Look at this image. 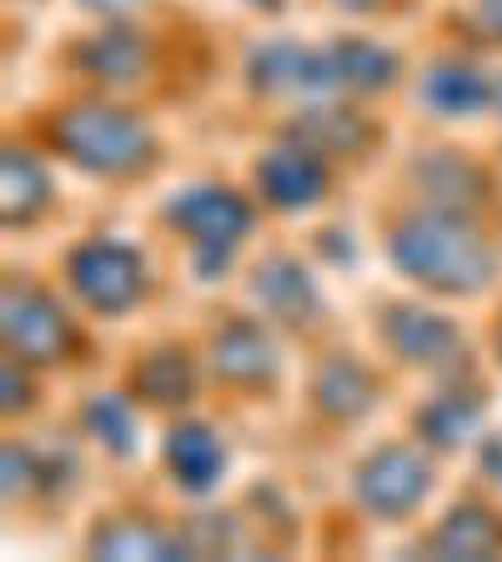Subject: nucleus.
<instances>
[{"label": "nucleus", "instance_id": "23", "mask_svg": "<svg viewBox=\"0 0 502 562\" xmlns=\"http://www.w3.org/2000/svg\"><path fill=\"white\" fill-rule=\"evenodd\" d=\"M86 427H91L96 437H101L111 452L126 457L131 452V407L116 397H96L91 407H86Z\"/></svg>", "mask_w": 502, "mask_h": 562}, {"label": "nucleus", "instance_id": "13", "mask_svg": "<svg viewBox=\"0 0 502 562\" xmlns=\"http://www.w3.org/2000/svg\"><path fill=\"white\" fill-rule=\"evenodd\" d=\"M312 392H316V407L332 412V417H347V422L362 417V412L372 407V376H367L362 362H352V357H332V362H322Z\"/></svg>", "mask_w": 502, "mask_h": 562}, {"label": "nucleus", "instance_id": "21", "mask_svg": "<svg viewBox=\"0 0 502 562\" xmlns=\"http://www.w3.org/2000/svg\"><path fill=\"white\" fill-rule=\"evenodd\" d=\"M136 386L146 402H181L191 386V372H187V357L176 351H156L146 362L136 367Z\"/></svg>", "mask_w": 502, "mask_h": 562}, {"label": "nucleus", "instance_id": "11", "mask_svg": "<svg viewBox=\"0 0 502 562\" xmlns=\"http://www.w3.org/2000/svg\"><path fill=\"white\" fill-rule=\"evenodd\" d=\"M417 181H422V191H427V196L437 201V211L478 206L482 191H488V181H482L478 166L462 161V156H453V151L427 156V161L417 166Z\"/></svg>", "mask_w": 502, "mask_h": 562}, {"label": "nucleus", "instance_id": "27", "mask_svg": "<svg viewBox=\"0 0 502 562\" xmlns=\"http://www.w3.org/2000/svg\"><path fill=\"white\" fill-rule=\"evenodd\" d=\"M492 101H498V111H502V86H498V91H492Z\"/></svg>", "mask_w": 502, "mask_h": 562}, {"label": "nucleus", "instance_id": "2", "mask_svg": "<svg viewBox=\"0 0 502 562\" xmlns=\"http://www.w3.org/2000/svg\"><path fill=\"white\" fill-rule=\"evenodd\" d=\"M56 146L86 171L101 176H121L136 171L152 151V136L136 116L111 111V105H70L66 116L56 121Z\"/></svg>", "mask_w": 502, "mask_h": 562}, {"label": "nucleus", "instance_id": "1", "mask_svg": "<svg viewBox=\"0 0 502 562\" xmlns=\"http://www.w3.org/2000/svg\"><path fill=\"white\" fill-rule=\"evenodd\" d=\"M392 261L412 281L447 296H472L492 277V246L478 226L462 222V211H422L392 232Z\"/></svg>", "mask_w": 502, "mask_h": 562}, {"label": "nucleus", "instance_id": "25", "mask_svg": "<svg viewBox=\"0 0 502 562\" xmlns=\"http://www.w3.org/2000/svg\"><path fill=\"white\" fill-rule=\"evenodd\" d=\"M81 5H91V11H105V15H121V11H131L136 0H81Z\"/></svg>", "mask_w": 502, "mask_h": 562}, {"label": "nucleus", "instance_id": "24", "mask_svg": "<svg viewBox=\"0 0 502 562\" xmlns=\"http://www.w3.org/2000/svg\"><path fill=\"white\" fill-rule=\"evenodd\" d=\"M482 468H488L492 477L502 482V437H492V442H488V452H482Z\"/></svg>", "mask_w": 502, "mask_h": 562}, {"label": "nucleus", "instance_id": "4", "mask_svg": "<svg viewBox=\"0 0 502 562\" xmlns=\"http://www.w3.org/2000/svg\"><path fill=\"white\" fill-rule=\"evenodd\" d=\"M141 281H146V267L121 241H91L70 257V286L86 296V306H96L105 316L126 312L141 296Z\"/></svg>", "mask_w": 502, "mask_h": 562}, {"label": "nucleus", "instance_id": "12", "mask_svg": "<svg viewBox=\"0 0 502 562\" xmlns=\"http://www.w3.org/2000/svg\"><path fill=\"white\" fill-rule=\"evenodd\" d=\"M257 302L267 306L281 322H306V312H316V292L312 281L302 277V267H292L287 257H271L267 267H257V281H252Z\"/></svg>", "mask_w": 502, "mask_h": 562}, {"label": "nucleus", "instance_id": "17", "mask_svg": "<svg viewBox=\"0 0 502 562\" xmlns=\"http://www.w3.org/2000/svg\"><path fill=\"white\" fill-rule=\"evenodd\" d=\"M492 548H498V522L482 507H457L433 538V552L443 558H488Z\"/></svg>", "mask_w": 502, "mask_h": 562}, {"label": "nucleus", "instance_id": "6", "mask_svg": "<svg viewBox=\"0 0 502 562\" xmlns=\"http://www.w3.org/2000/svg\"><path fill=\"white\" fill-rule=\"evenodd\" d=\"M66 316L46 292H5V341L25 362H56L66 351Z\"/></svg>", "mask_w": 502, "mask_h": 562}, {"label": "nucleus", "instance_id": "8", "mask_svg": "<svg viewBox=\"0 0 502 562\" xmlns=\"http://www.w3.org/2000/svg\"><path fill=\"white\" fill-rule=\"evenodd\" d=\"M257 187L281 211L312 206L327 191V166L316 161L312 146H287V151H271L257 161Z\"/></svg>", "mask_w": 502, "mask_h": 562}, {"label": "nucleus", "instance_id": "9", "mask_svg": "<svg viewBox=\"0 0 502 562\" xmlns=\"http://www.w3.org/2000/svg\"><path fill=\"white\" fill-rule=\"evenodd\" d=\"M222 462H226L222 442L207 427H197V422H187V427H176L166 437V468H171V477L187 492H207L211 482L222 477Z\"/></svg>", "mask_w": 502, "mask_h": 562}, {"label": "nucleus", "instance_id": "22", "mask_svg": "<svg viewBox=\"0 0 502 562\" xmlns=\"http://www.w3.org/2000/svg\"><path fill=\"white\" fill-rule=\"evenodd\" d=\"M91 548L105 552V558H171V542L136 522H116V527H105V532H96Z\"/></svg>", "mask_w": 502, "mask_h": 562}, {"label": "nucleus", "instance_id": "20", "mask_svg": "<svg viewBox=\"0 0 502 562\" xmlns=\"http://www.w3.org/2000/svg\"><path fill=\"white\" fill-rule=\"evenodd\" d=\"M297 136H302V146H312L316 156L322 151H357L367 140V126L352 111H312V116L297 126Z\"/></svg>", "mask_w": 502, "mask_h": 562}, {"label": "nucleus", "instance_id": "7", "mask_svg": "<svg viewBox=\"0 0 502 562\" xmlns=\"http://www.w3.org/2000/svg\"><path fill=\"white\" fill-rule=\"evenodd\" d=\"M382 337L412 367H453L462 357V341H457L453 322H443L433 312H417V306H392L382 316Z\"/></svg>", "mask_w": 502, "mask_h": 562}, {"label": "nucleus", "instance_id": "14", "mask_svg": "<svg viewBox=\"0 0 502 562\" xmlns=\"http://www.w3.org/2000/svg\"><path fill=\"white\" fill-rule=\"evenodd\" d=\"M332 86H352V91H382L392 81V56L372 41H337L332 50H322Z\"/></svg>", "mask_w": 502, "mask_h": 562}, {"label": "nucleus", "instance_id": "15", "mask_svg": "<svg viewBox=\"0 0 502 562\" xmlns=\"http://www.w3.org/2000/svg\"><path fill=\"white\" fill-rule=\"evenodd\" d=\"M417 101L433 105L437 116H468V111H482L492 101L488 81L468 66H437L427 81L417 86Z\"/></svg>", "mask_w": 502, "mask_h": 562}, {"label": "nucleus", "instance_id": "10", "mask_svg": "<svg viewBox=\"0 0 502 562\" xmlns=\"http://www.w3.org/2000/svg\"><path fill=\"white\" fill-rule=\"evenodd\" d=\"M211 367H216L226 382H261V376H271L277 357H271V341L261 327L232 322V327L216 331V341H211Z\"/></svg>", "mask_w": 502, "mask_h": 562}, {"label": "nucleus", "instance_id": "26", "mask_svg": "<svg viewBox=\"0 0 502 562\" xmlns=\"http://www.w3.org/2000/svg\"><path fill=\"white\" fill-rule=\"evenodd\" d=\"M482 21H488L492 31L502 35V0H482Z\"/></svg>", "mask_w": 502, "mask_h": 562}, {"label": "nucleus", "instance_id": "28", "mask_svg": "<svg viewBox=\"0 0 502 562\" xmlns=\"http://www.w3.org/2000/svg\"><path fill=\"white\" fill-rule=\"evenodd\" d=\"M498 357H502V331H498Z\"/></svg>", "mask_w": 502, "mask_h": 562}, {"label": "nucleus", "instance_id": "5", "mask_svg": "<svg viewBox=\"0 0 502 562\" xmlns=\"http://www.w3.org/2000/svg\"><path fill=\"white\" fill-rule=\"evenodd\" d=\"M427 487H433L427 462L408 447H382L357 468V497L377 517H408L427 497Z\"/></svg>", "mask_w": 502, "mask_h": 562}, {"label": "nucleus", "instance_id": "18", "mask_svg": "<svg viewBox=\"0 0 502 562\" xmlns=\"http://www.w3.org/2000/svg\"><path fill=\"white\" fill-rule=\"evenodd\" d=\"M81 66L96 70L101 81H136L141 66H146V50L131 31H111V35H96L91 46H81Z\"/></svg>", "mask_w": 502, "mask_h": 562}, {"label": "nucleus", "instance_id": "3", "mask_svg": "<svg viewBox=\"0 0 502 562\" xmlns=\"http://www.w3.org/2000/svg\"><path fill=\"white\" fill-rule=\"evenodd\" d=\"M166 222L191 236V246H197V271L207 277V271L226 267V251H232L246 236V226H252V211H246V201L232 196V191L197 187V191H181V196L166 206Z\"/></svg>", "mask_w": 502, "mask_h": 562}, {"label": "nucleus", "instance_id": "16", "mask_svg": "<svg viewBox=\"0 0 502 562\" xmlns=\"http://www.w3.org/2000/svg\"><path fill=\"white\" fill-rule=\"evenodd\" d=\"M478 422H482V402L472 392H443V397H433L417 412V432L437 447H457L478 432Z\"/></svg>", "mask_w": 502, "mask_h": 562}, {"label": "nucleus", "instance_id": "19", "mask_svg": "<svg viewBox=\"0 0 502 562\" xmlns=\"http://www.w3.org/2000/svg\"><path fill=\"white\" fill-rule=\"evenodd\" d=\"M51 181L25 151H5V222H31L46 206Z\"/></svg>", "mask_w": 502, "mask_h": 562}]
</instances>
